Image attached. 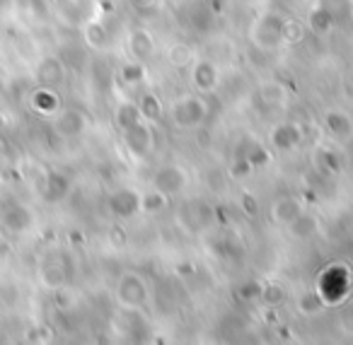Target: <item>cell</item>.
I'll return each mask as SVG.
<instances>
[{
  "label": "cell",
  "instance_id": "24",
  "mask_svg": "<svg viewBox=\"0 0 353 345\" xmlns=\"http://www.w3.org/2000/svg\"><path fill=\"white\" fill-rule=\"evenodd\" d=\"M288 227L298 239H307V237H312V234L317 232V220L310 218V215H298V218H295Z\"/></svg>",
  "mask_w": 353,
  "mask_h": 345
},
{
  "label": "cell",
  "instance_id": "29",
  "mask_svg": "<svg viewBox=\"0 0 353 345\" xmlns=\"http://www.w3.org/2000/svg\"><path fill=\"white\" fill-rule=\"evenodd\" d=\"M41 280L49 287H61L65 282V271L56 263H49V266L41 268Z\"/></svg>",
  "mask_w": 353,
  "mask_h": 345
},
{
  "label": "cell",
  "instance_id": "1",
  "mask_svg": "<svg viewBox=\"0 0 353 345\" xmlns=\"http://www.w3.org/2000/svg\"><path fill=\"white\" fill-rule=\"evenodd\" d=\"M283 27L285 17L281 12H264L259 20L254 22L250 36L254 49L259 51H276L279 46H283Z\"/></svg>",
  "mask_w": 353,
  "mask_h": 345
},
{
  "label": "cell",
  "instance_id": "6",
  "mask_svg": "<svg viewBox=\"0 0 353 345\" xmlns=\"http://www.w3.org/2000/svg\"><path fill=\"white\" fill-rule=\"evenodd\" d=\"M152 186L165 196L182 194L187 186V171L176 165H162L160 169L152 174Z\"/></svg>",
  "mask_w": 353,
  "mask_h": 345
},
{
  "label": "cell",
  "instance_id": "25",
  "mask_svg": "<svg viewBox=\"0 0 353 345\" xmlns=\"http://www.w3.org/2000/svg\"><path fill=\"white\" fill-rule=\"evenodd\" d=\"M30 224H32V215L27 213L22 205H15V208L6 215V227H10L12 232H22V229L30 227Z\"/></svg>",
  "mask_w": 353,
  "mask_h": 345
},
{
  "label": "cell",
  "instance_id": "15",
  "mask_svg": "<svg viewBox=\"0 0 353 345\" xmlns=\"http://www.w3.org/2000/svg\"><path fill=\"white\" fill-rule=\"evenodd\" d=\"M256 97L266 109H279L285 107V102H288V90L281 83H264L259 87V92H256Z\"/></svg>",
  "mask_w": 353,
  "mask_h": 345
},
{
  "label": "cell",
  "instance_id": "2",
  "mask_svg": "<svg viewBox=\"0 0 353 345\" xmlns=\"http://www.w3.org/2000/svg\"><path fill=\"white\" fill-rule=\"evenodd\" d=\"M348 290H351V273L343 266L327 268L317 280V292L324 304H336V302L346 300Z\"/></svg>",
  "mask_w": 353,
  "mask_h": 345
},
{
  "label": "cell",
  "instance_id": "7",
  "mask_svg": "<svg viewBox=\"0 0 353 345\" xmlns=\"http://www.w3.org/2000/svg\"><path fill=\"white\" fill-rule=\"evenodd\" d=\"M324 128H327L329 138H332L334 143H339V145L351 143L353 118L348 116L346 112H341V109H332V112H327V116H324Z\"/></svg>",
  "mask_w": 353,
  "mask_h": 345
},
{
  "label": "cell",
  "instance_id": "36",
  "mask_svg": "<svg viewBox=\"0 0 353 345\" xmlns=\"http://www.w3.org/2000/svg\"><path fill=\"white\" fill-rule=\"evenodd\" d=\"M3 123H6V118H3V114H0V128H3Z\"/></svg>",
  "mask_w": 353,
  "mask_h": 345
},
{
  "label": "cell",
  "instance_id": "26",
  "mask_svg": "<svg viewBox=\"0 0 353 345\" xmlns=\"http://www.w3.org/2000/svg\"><path fill=\"white\" fill-rule=\"evenodd\" d=\"M131 6L143 20H150V17H157L162 12L165 0H131Z\"/></svg>",
  "mask_w": 353,
  "mask_h": 345
},
{
  "label": "cell",
  "instance_id": "16",
  "mask_svg": "<svg viewBox=\"0 0 353 345\" xmlns=\"http://www.w3.org/2000/svg\"><path fill=\"white\" fill-rule=\"evenodd\" d=\"M317 6L324 8V10L332 15V20L336 22V27L346 25V22L353 17V0H319Z\"/></svg>",
  "mask_w": 353,
  "mask_h": 345
},
{
  "label": "cell",
  "instance_id": "30",
  "mask_svg": "<svg viewBox=\"0 0 353 345\" xmlns=\"http://www.w3.org/2000/svg\"><path fill=\"white\" fill-rule=\"evenodd\" d=\"M121 78L126 85H141L145 80V65L138 61V63H131V65H123L121 70Z\"/></svg>",
  "mask_w": 353,
  "mask_h": 345
},
{
  "label": "cell",
  "instance_id": "21",
  "mask_svg": "<svg viewBox=\"0 0 353 345\" xmlns=\"http://www.w3.org/2000/svg\"><path fill=\"white\" fill-rule=\"evenodd\" d=\"M85 41H88V46H92V49H104V46L109 44L107 25H102V22H90V25L85 27Z\"/></svg>",
  "mask_w": 353,
  "mask_h": 345
},
{
  "label": "cell",
  "instance_id": "13",
  "mask_svg": "<svg viewBox=\"0 0 353 345\" xmlns=\"http://www.w3.org/2000/svg\"><path fill=\"white\" fill-rule=\"evenodd\" d=\"M128 51H131L133 59L141 61V63L150 61L152 51H155V44H152V36L148 34L145 30H133L131 34H128Z\"/></svg>",
  "mask_w": 353,
  "mask_h": 345
},
{
  "label": "cell",
  "instance_id": "32",
  "mask_svg": "<svg viewBox=\"0 0 353 345\" xmlns=\"http://www.w3.org/2000/svg\"><path fill=\"white\" fill-rule=\"evenodd\" d=\"M165 198L167 196L165 194H160V191H150L148 196H143L141 198V210H160V208H165Z\"/></svg>",
  "mask_w": 353,
  "mask_h": 345
},
{
  "label": "cell",
  "instance_id": "9",
  "mask_svg": "<svg viewBox=\"0 0 353 345\" xmlns=\"http://www.w3.org/2000/svg\"><path fill=\"white\" fill-rule=\"evenodd\" d=\"M109 210L117 218H131V215H136L141 210V196L131 189H119L109 198Z\"/></svg>",
  "mask_w": 353,
  "mask_h": 345
},
{
  "label": "cell",
  "instance_id": "3",
  "mask_svg": "<svg viewBox=\"0 0 353 345\" xmlns=\"http://www.w3.org/2000/svg\"><path fill=\"white\" fill-rule=\"evenodd\" d=\"M172 121L179 128H194L201 126L206 118V102L201 97H182L170 107Z\"/></svg>",
  "mask_w": 353,
  "mask_h": 345
},
{
  "label": "cell",
  "instance_id": "34",
  "mask_svg": "<svg viewBox=\"0 0 353 345\" xmlns=\"http://www.w3.org/2000/svg\"><path fill=\"white\" fill-rule=\"evenodd\" d=\"M283 297H285V292L281 290V287H276V285L261 290V300H264L266 304H281V302H283Z\"/></svg>",
  "mask_w": 353,
  "mask_h": 345
},
{
  "label": "cell",
  "instance_id": "37",
  "mask_svg": "<svg viewBox=\"0 0 353 345\" xmlns=\"http://www.w3.org/2000/svg\"><path fill=\"white\" fill-rule=\"evenodd\" d=\"M65 3H78V0H65Z\"/></svg>",
  "mask_w": 353,
  "mask_h": 345
},
{
  "label": "cell",
  "instance_id": "27",
  "mask_svg": "<svg viewBox=\"0 0 353 345\" xmlns=\"http://www.w3.org/2000/svg\"><path fill=\"white\" fill-rule=\"evenodd\" d=\"M322 306H324V300L319 297L317 290H314V292H305V295L300 297V302H298V311H300V314H305V316L317 314Z\"/></svg>",
  "mask_w": 353,
  "mask_h": 345
},
{
  "label": "cell",
  "instance_id": "31",
  "mask_svg": "<svg viewBox=\"0 0 353 345\" xmlns=\"http://www.w3.org/2000/svg\"><path fill=\"white\" fill-rule=\"evenodd\" d=\"M242 160L250 162L252 169H254V167H261V165H266V162H269V152H266L264 147H259V145H247Z\"/></svg>",
  "mask_w": 353,
  "mask_h": 345
},
{
  "label": "cell",
  "instance_id": "14",
  "mask_svg": "<svg viewBox=\"0 0 353 345\" xmlns=\"http://www.w3.org/2000/svg\"><path fill=\"white\" fill-rule=\"evenodd\" d=\"M298 215H303V205L298 198H279L271 205V218L276 224H285L288 227Z\"/></svg>",
  "mask_w": 353,
  "mask_h": 345
},
{
  "label": "cell",
  "instance_id": "23",
  "mask_svg": "<svg viewBox=\"0 0 353 345\" xmlns=\"http://www.w3.org/2000/svg\"><path fill=\"white\" fill-rule=\"evenodd\" d=\"M310 27H312L317 34H329V32L336 27V22L332 20V15H329L324 8H314L312 12H310Z\"/></svg>",
  "mask_w": 353,
  "mask_h": 345
},
{
  "label": "cell",
  "instance_id": "20",
  "mask_svg": "<svg viewBox=\"0 0 353 345\" xmlns=\"http://www.w3.org/2000/svg\"><path fill=\"white\" fill-rule=\"evenodd\" d=\"M138 109H141V116L150 123H155L162 118V104H160V99H157V94H152V92L141 94V99H138Z\"/></svg>",
  "mask_w": 353,
  "mask_h": 345
},
{
  "label": "cell",
  "instance_id": "10",
  "mask_svg": "<svg viewBox=\"0 0 353 345\" xmlns=\"http://www.w3.org/2000/svg\"><path fill=\"white\" fill-rule=\"evenodd\" d=\"M54 128L63 138H75L88 128V118H85L83 112H78V109H65V112H61L59 116H56Z\"/></svg>",
  "mask_w": 353,
  "mask_h": 345
},
{
  "label": "cell",
  "instance_id": "11",
  "mask_svg": "<svg viewBox=\"0 0 353 345\" xmlns=\"http://www.w3.org/2000/svg\"><path fill=\"white\" fill-rule=\"evenodd\" d=\"M271 143L279 150H293L303 143V131H300L298 123L288 121V123H279V126L271 131Z\"/></svg>",
  "mask_w": 353,
  "mask_h": 345
},
{
  "label": "cell",
  "instance_id": "12",
  "mask_svg": "<svg viewBox=\"0 0 353 345\" xmlns=\"http://www.w3.org/2000/svg\"><path fill=\"white\" fill-rule=\"evenodd\" d=\"M65 68L59 59H44L37 65V80H39L41 87H56L59 83H63Z\"/></svg>",
  "mask_w": 353,
  "mask_h": 345
},
{
  "label": "cell",
  "instance_id": "22",
  "mask_svg": "<svg viewBox=\"0 0 353 345\" xmlns=\"http://www.w3.org/2000/svg\"><path fill=\"white\" fill-rule=\"evenodd\" d=\"M141 109H138V104H121V107L117 109V116H114V121H117L119 131H126L128 126H133V123L141 121Z\"/></svg>",
  "mask_w": 353,
  "mask_h": 345
},
{
  "label": "cell",
  "instance_id": "5",
  "mask_svg": "<svg viewBox=\"0 0 353 345\" xmlns=\"http://www.w3.org/2000/svg\"><path fill=\"white\" fill-rule=\"evenodd\" d=\"M121 136H123V145H126V150L133 157H145L152 150V143H155L150 121H145V118H141L138 123L128 126L126 131H121Z\"/></svg>",
  "mask_w": 353,
  "mask_h": 345
},
{
  "label": "cell",
  "instance_id": "33",
  "mask_svg": "<svg viewBox=\"0 0 353 345\" xmlns=\"http://www.w3.org/2000/svg\"><path fill=\"white\" fill-rule=\"evenodd\" d=\"M170 61L174 65H187L192 63V51H189L187 44H174L170 49Z\"/></svg>",
  "mask_w": 353,
  "mask_h": 345
},
{
  "label": "cell",
  "instance_id": "17",
  "mask_svg": "<svg viewBox=\"0 0 353 345\" xmlns=\"http://www.w3.org/2000/svg\"><path fill=\"white\" fill-rule=\"evenodd\" d=\"M314 162H317V167L324 171V174H336V171H341V167H343L341 155H339L336 147H332V145L319 147L317 155H314Z\"/></svg>",
  "mask_w": 353,
  "mask_h": 345
},
{
  "label": "cell",
  "instance_id": "4",
  "mask_svg": "<svg viewBox=\"0 0 353 345\" xmlns=\"http://www.w3.org/2000/svg\"><path fill=\"white\" fill-rule=\"evenodd\" d=\"M117 300H119V304L126 306V309H141L148 302L145 280H143L141 275H136V273L121 275V280H119V285H117Z\"/></svg>",
  "mask_w": 353,
  "mask_h": 345
},
{
  "label": "cell",
  "instance_id": "28",
  "mask_svg": "<svg viewBox=\"0 0 353 345\" xmlns=\"http://www.w3.org/2000/svg\"><path fill=\"white\" fill-rule=\"evenodd\" d=\"M303 36H305V27H303V22H298V20H288V17H285V27H283V46L298 44V41H303Z\"/></svg>",
  "mask_w": 353,
  "mask_h": 345
},
{
  "label": "cell",
  "instance_id": "35",
  "mask_svg": "<svg viewBox=\"0 0 353 345\" xmlns=\"http://www.w3.org/2000/svg\"><path fill=\"white\" fill-rule=\"evenodd\" d=\"M348 94L353 97V70H351V75H348Z\"/></svg>",
  "mask_w": 353,
  "mask_h": 345
},
{
  "label": "cell",
  "instance_id": "8",
  "mask_svg": "<svg viewBox=\"0 0 353 345\" xmlns=\"http://www.w3.org/2000/svg\"><path fill=\"white\" fill-rule=\"evenodd\" d=\"M192 83L196 85V90L201 94L213 92V90L218 87V83H221V70H218V63H213V61H208V59L196 61L194 68H192Z\"/></svg>",
  "mask_w": 353,
  "mask_h": 345
},
{
  "label": "cell",
  "instance_id": "38",
  "mask_svg": "<svg viewBox=\"0 0 353 345\" xmlns=\"http://www.w3.org/2000/svg\"><path fill=\"white\" fill-rule=\"evenodd\" d=\"M0 155H3V143H0Z\"/></svg>",
  "mask_w": 353,
  "mask_h": 345
},
{
  "label": "cell",
  "instance_id": "19",
  "mask_svg": "<svg viewBox=\"0 0 353 345\" xmlns=\"http://www.w3.org/2000/svg\"><path fill=\"white\" fill-rule=\"evenodd\" d=\"M213 208L206 203H201V200H194V203H189L187 208H184V220L187 222H192L194 227H206L208 222L213 220Z\"/></svg>",
  "mask_w": 353,
  "mask_h": 345
},
{
  "label": "cell",
  "instance_id": "18",
  "mask_svg": "<svg viewBox=\"0 0 353 345\" xmlns=\"http://www.w3.org/2000/svg\"><path fill=\"white\" fill-rule=\"evenodd\" d=\"M32 107H34L39 114H44V116L56 114L59 112V94H56L51 87H39L34 94H32Z\"/></svg>",
  "mask_w": 353,
  "mask_h": 345
}]
</instances>
